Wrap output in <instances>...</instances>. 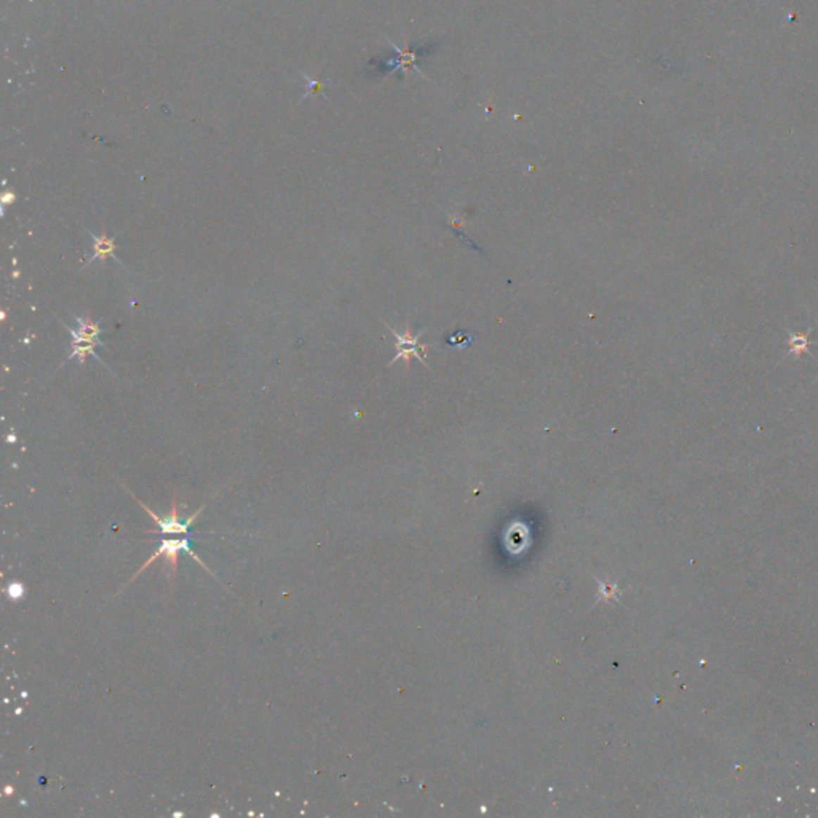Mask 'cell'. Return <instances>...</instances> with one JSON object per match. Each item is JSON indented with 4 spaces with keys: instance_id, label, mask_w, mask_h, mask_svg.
I'll return each instance as SVG.
<instances>
[{
    "instance_id": "cell-1",
    "label": "cell",
    "mask_w": 818,
    "mask_h": 818,
    "mask_svg": "<svg viewBox=\"0 0 818 818\" xmlns=\"http://www.w3.org/2000/svg\"><path fill=\"white\" fill-rule=\"evenodd\" d=\"M180 551H186L187 555H191L192 558H194L195 561H197L201 567H205L206 571H208V572L211 574V576H213V572L210 571L208 567H206L205 562H201V560L199 558V556L194 553V550H192V545H191V541H189V537H181V539H162V545H160L158 550L156 551V553H153V555L151 556L149 560H147V561L144 562V565H142V566L139 567V571L136 572L134 576L128 580V582H133V580H134L136 577H138L142 571H146V569L149 567L153 561L158 560L160 556H163V558L168 561V566H170V577L173 579V577H175V574H176V566H177V555H180Z\"/></svg>"
},
{
    "instance_id": "cell-2",
    "label": "cell",
    "mask_w": 818,
    "mask_h": 818,
    "mask_svg": "<svg viewBox=\"0 0 818 818\" xmlns=\"http://www.w3.org/2000/svg\"><path fill=\"white\" fill-rule=\"evenodd\" d=\"M127 491H128L130 494L133 496L132 491H130V489H127ZM133 497H134V496H133ZM134 499H136V502H138L142 508L146 510L147 515H149V517H151V518H152L153 521H156V523L158 524V527H160V534H163V536H167V534H170V536H173V534L189 536V531H191V524L194 523V520L199 517L201 510H203V507H201V508L199 510V512H195V513L192 515V517H189V520L186 521V523H182V521L177 520V513H180V512H177V502H176V499H173V502H171V512H170V517H167V518H160V517H157V515L153 513L152 510H151L149 507H147L144 502H141V499H138V497H134Z\"/></svg>"
},
{
    "instance_id": "cell-3",
    "label": "cell",
    "mask_w": 818,
    "mask_h": 818,
    "mask_svg": "<svg viewBox=\"0 0 818 818\" xmlns=\"http://www.w3.org/2000/svg\"><path fill=\"white\" fill-rule=\"evenodd\" d=\"M64 328H66V331H69L70 337H73V342H70V355L66 358V361L73 360V358H77V360L80 361V365L84 366L87 357H90V355H92V357L98 358L101 361V358L98 357L96 352H94V347H96V346L106 347L104 344H103V341H99L98 337H92V336L85 334L84 331L79 329V328L73 329V328H68V326H64Z\"/></svg>"
},
{
    "instance_id": "cell-4",
    "label": "cell",
    "mask_w": 818,
    "mask_h": 818,
    "mask_svg": "<svg viewBox=\"0 0 818 818\" xmlns=\"http://www.w3.org/2000/svg\"><path fill=\"white\" fill-rule=\"evenodd\" d=\"M389 329L392 331L396 337V351H398L396 357L390 361V365H394L395 361L400 360V358H405L406 363H409V360L411 358H417L424 366H429L425 363V360L422 357V353H425L424 351L427 347L420 346L419 344V337L422 336V331L414 336V334H411V329H406L405 334H398L394 328H390V326H389Z\"/></svg>"
},
{
    "instance_id": "cell-5",
    "label": "cell",
    "mask_w": 818,
    "mask_h": 818,
    "mask_svg": "<svg viewBox=\"0 0 818 818\" xmlns=\"http://www.w3.org/2000/svg\"><path fill=\"white\" fill-rule=\"evenodd\" d=\"M88 234H90V237H92V241H93V251H94V253H93V256L87 260L84 268H87V265L93 264L94 260H96V259L103 260V263H104V260L108 259L109 256L115 259L117 243H115V240H114V239H111V237H108V234H106V232H103V235H94L93 232H90V230H88Z\"/></svg>"
},
{
    "instance_id": "cell-6",
    "label": "cell",
    "mask_w": 818,
    "mask_h": 818,
    "mask_svg": "<svg viewBox=\"0 0 818 818\" xmlns=\"http://www.w3.org/2000/svg\"><path fill=\"white\" fill-rule=\"evenodd\" d=\"M788 331V336H790V339H788V348L786 355H794V357L799 358L803 353H810L809 352V347H810V339H809V333L812 329H809L807 333H793L791 329H786Z\"/></svg>"
},
{
    "instance_id": "cell-7",
    "label": "cell",
    "mask_w": 818,
    "mask_h": 818,
    "mask_svg": "<svg viewBox=\"0 0 818 818\" xmlns=\"http://www.w3.org/2000/svg\"><path fill=\"white\" fill-rule=\"evenodd\" d=\"M475 339V336L470 334V333H465V331H459V333L453 334L449 337L448 342L451 344L453 347H458V348H465L470 346V342Z\"/></svg>"
},
{
    "instance_id": "cell-8",
    "label": "cell",
    "mask_w": 818,
    "mask_h": 818,
    "mask_svg": "<svg viewBox=\"0 0 818 818\" xmlns=\"http://www.w3.org/2000/svg\"><path fill=\"white\" fill-rule=\"evenodd\" d=\"M8 595H10L11 600H20V598L25 595V589H23V585H20V584H13V585H10Z\"/></svg>"
},
{
    "instance_id": "cell-9",
    "label": "cell",
    "mask_w": 818,
    "mask_h": 818,
    "mask_svg": "<svg viewBox=\"0 0 818 818\" xmlns=\"http://www.w3.org/2000/svg\"><path fill=\"white\" fill-rule=\"evenodd\" d=\"M815 381H818V376H817V379H815Z\"/></svg>"
}]
</instances>
